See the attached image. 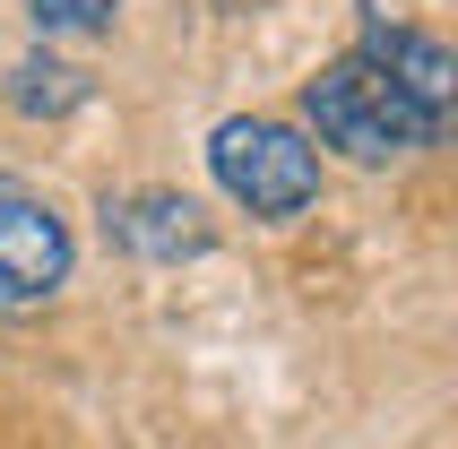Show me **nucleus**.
I'll list each match as a JSON object with an SVG mask.
<instances>
[{
  "label": "nucleus",
  "instance_id": "obj_2",
  "mask_svg": "<svg viewBox=\"0 0 458 449\" xmlns=\"http://www.w3.org/2000/svg\"><path fill=\"white\" fill-rule=\"evenodd\" d=\"M208 174L233 208L251 216H303L320 199V148H311L294 122H268V113H233L208 139Z\"/></svg>",
  "mask_w": 458,
  "mask_h": 449
},
{
  "label": "nucleus",
  "instance_id": "obj_1",
  "mask_svg": "<svg viewBox=\"0 0 458 449\" xmlns=\"http://www.w3.org/2000/svg\"><path fill=\"white\" fill-rule=\"evenodd\" d=\"M303 113H311V130H320V148L355 156V165H389V156H415V148L441 139V122L424 113V104H407L363 52H337L329 70L311 78Z\"/></svg>",
  "mask_w": 458,
  "mask_h": 449
},
{
  "label": "nucleus",
  "instance_id": "obj_6",
  "mask_svg": "<svg viewBox=\"0 0 458 449\" xmlns=\"http://www.w3.org/2000/svg\"><path fill=\"white\" fill-rule=\"evenodd\" d=\"M78 96H87V78H78L70 61H52V52H35V61L9 70V104H18V113H70Z\"/></svg>",
  "mask_w": 458,
  "mask_h": 449
},
{
  "label": "nucleus",
  "instance_id": "obj_7",
  "mask_svg": "<svg viewBox=\"0 0 458 449\" xmlns=\"http://www.w3.org/2000/svg\"><path fill=\"white\" fill-rule=\"evenodd\" d=\"M113 9H122V0H26L35 35H104Z\"/></svg>",
  "mask_w": 458,
  "mask_h": 449
},
{
  "label": "nucleus",
  "instance_id": "obj_4",
  "mask_svg": "<svg viewBox=\"0 0 458 449\" xmlns=\"http://www.w3.org/2000/svg\"><path fill=\"white\" fill-rule=\"evenodd\" d=\"M363 61H372V70L389 78V87H398V96L407 104H424V113H433V122H450V96H458V61H450V44H441V35H424V26H363Z\"/></svg>",
  "mask_w": 458,
  "mask_h": 449
},
{
  "label": "nucleus",
  "instance_id": "obj_5",
  "mask_svg": "<svg viewBox=\"0 0 458 449\" xmlns=\"http://www.w3.org/2000/svg\"><path fill=\"white\" fill-rule=\"evenodd\" d=\"M104 233L139 259H191L208 250V224L182 191H130V199H104Z\"/></svg>",
  "mask_w": 458,
  "mask_h": 449
},
{
  "label": "nucleus",
  "instance_id": "obj_3",
  "mask_svg": "<svg viewBox=\"0 0 458 449\" xmlns=\"http://www.w3.org/2000/svg\"><path fill=\"white\" fill-rule=\"evenodd\" d=\"M61 285H70V224L26 182H0V311L52 302Z\"/></svg>",
  "mask_w": 458,
  "mask_h": 449
}]
</instances>
